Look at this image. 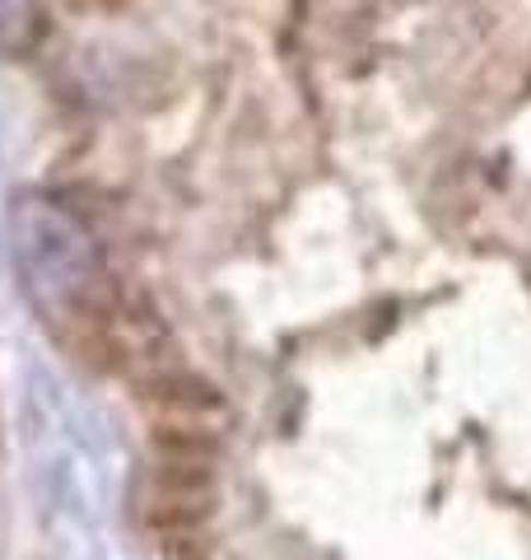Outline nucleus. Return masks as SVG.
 <instances>
[{
	"instance_id": "f257e3e1",
	"label": "nucleus",
	"mask_w": 531,
	"mask_h": 560,
	"mask_svg": "<svg viewBox=\"0 0 531 560\" xmlns=\"http://www.w3.org/2000/svg\"><path fill=\"white\" fill-rule=\"evenodd\" d=\"M140 411H145L154 430L158 458H187V463H210L215 448L224 444L234 411L220 397V388L191 378L187 370L164 374L140 388Z\"/></svg>"
},
{
	"instance_id": "f03ea898",
	"label": "nucleus",
	"mask_w": 531,
	"mask_h": 560,
	"mask_svg": "<svg viewBox=\"0 0 531 560\" xmlns=\"http://www.w3.org/2000/svg\"><path fill=\"white\" fill-rule=\"evenodd\" d=\"M140 514L164 547L197 541L205 523L215 518V471H210V463L158 458L145 490H140Z\"/></svg>"
}]
</instances>
